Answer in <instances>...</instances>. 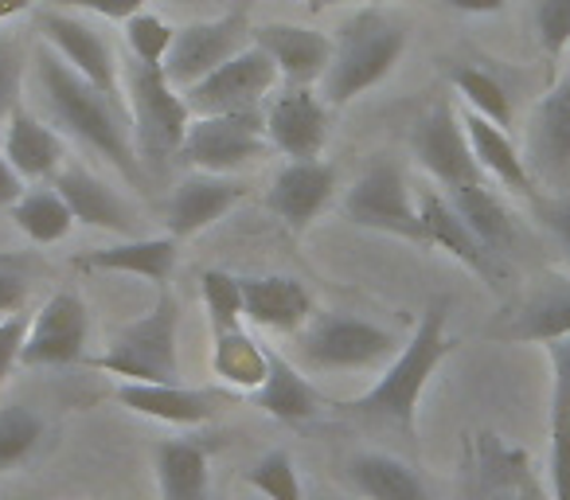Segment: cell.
<instances>
[{"mask_svg":"<svg viewBox=\"0 0 570 500\" xmlns=\"http://www.w3.org/2000/svg\"><path fill=\"white\" fill-rule=\"evenodd\" d=\"M32 59H36V87H40V98L51 118L71 137H79L87 149H95L102 160H110L121 173V180H129L134 188H145L149 173H145L141 157H137L134 118L121 106V98L106 95L102 87L82 79L51 43H40L32 51Z\"/></svg>","mask_w":570,"mask_h":500,"instance_id":"1","label":"cell"},{"mask_svg":"<svg viewBox=\"0 0 570 500\" xmlns=\"http://www.w3.org/2000/svg\"><path fill=\"white\" fill-rule=\"evenodd\" d=\"M445 325H450V297H438V302L426 305L414 336L399 349V356L387 364L380 383L367 395L344 403L341 411L352 414L356 422L387 427L403 438L419 434V399L426 391L430 375L438 372V364L453 352V336L445 333Z\"/></svg>","mask_w":570,"mask_h":500,"instance_id":"2","label":"cell"},{"mask_svg":"<svg viewBox=\"0 0 570 500\" xmlns=\"http://www.w3.org/2000/svg\"><path fill=\"white\" fill-rule=\"evenodd\" d=\"M406 51V24L380 9H364L336 36L333 63L321 79V98L328 106L356 102L364 90L383 82Z\"/></svg>","mask_w":570,"mask_h":500,"instance_id":"3","label":"cell"},{"mask_svg":"<svg viewBox=\"0 0 570 500\" xmlns=\"http://www.w3.org/2000/svg\"><path fill=\"white\" fill-rule=\"evenodd\" d=\"M126 90H129V118H134V145L145 173L165 176L168 165L180 157V145L188 137L191 110L180 90L168 82L160 63H141L129 56L126 63Z\"/></svg>","mask_w":570,"mask_h":500,"instance_id":"4","label":"cell"},{"mask_svg":"<svg viewBox=\"0 0 570 500\" xmlns=\"http://www.w3.org/2000/svg\"><path fill=\"white\" fill-rule=\"evenodd\" d=\"M180 302L160 286V297L141 321L126 325L90 364L126 383H180Z\"/></svg>","mask_w":570,"mask_h":500,"instance_id":"5","label":"cell"},{"mask_svg":"<svg viewBox=\"0 0 570 500\" xmlns=\"http://www.w3.org/2000/svg\"><path fill=\"white\" fill-rule=\"evenodd\" d=\"M399 356L395 333L348 313H321L297 333V360L313 372H364Z\"/></svg>","mask_w":570,"mask_h":500,"instance_id":"6","label":"cell"},{"mask_svg":"<svg viewBox=\"0 0 570 500\" xmlns=\"http://www.w3.org/2000/svg\"><path fill=\"white\" fill-rule=\"evenodd\" d=\"M344 215L356 227L383 231V235L406 238L426 246V231L419 219V199L411 196L406 173L395 157H380L356 176V184L344 196Z\"/></svg>","mask_w":570,"mask_h":500,"instance_id":"7","label":"cell"},{"mask_svg":"<svg viewBox=\"0 0 570 500\" xmlns=\"http://www.w3.org/2000/svg\"><path fill=\"white\" fill-rule=\"evenodd\" d=\"M269 149L274 145L266 137V114H212V118H191L176 160L199 168V173L227 176L250 160H262Z\"/></svg>","mask_w":570,"mask_h":500,"instance_id":"8","label":"cell"},{"mask_svg":"<svg viewBox=\"0 0 570 500\" xmlns=\"http://www.w3.org/2000/svg\"><path fill=\"white\" fill-rule=\"evenodd\" d=\"M254 43V24L246 17V9H230L219 20H196V24L176 28V40L165 56V75L176 90L196 87L199 79L223 67L227 59H235L243 48Z\"/></svg>","mask_w":570,"mask_h":500,"instance_id":"9","label":"cell"},{"mask_svg":"<svg viewBox=\"0 0 570 500\" xmlns=\"http://www.w3.org/2000/svg\"><path fill=\"white\" fill-rule=\"evenodd\" d=\"M277 63L258 48H243L235 59H227L223 67H215L207 79H199L196 87L184 90L191 118H212V114H250L269 98V90L277 87Z\"/></svg>","mask_w":570,"mask_h":500,"instance_id":"10","label":"cell"},{"mask_svg":"<svg viewBox=\"0 0 570 500\" xmlns=\"http://www.w3.org/2000/svg\"><path fill=\"white\" fill-rule=\"evenodd\" d=\"M411 149H414V157H419V165L445 188V196L461 188H473V184H484V173L473 157V145H469L465 121L453 114L450 98H438V102L414 121Z\"/></svg>","mask_w":570,"mask_h":500,"instance_id":"11","label":"cell"},{"mask_svg":"<svg viewBox=\"0 0 570 500\" xmlns=\"http://www.w3.org/2000/svg\"><path fill=\"white\" fill-rule=\"evenodd\" d=\"M484 336L500 344H551L570 336V274H539Z\"/></svg>","mask_w":570,"mask_h":500,"instance_id":"12","label":"cell"},{"mask_svg":"<svg viewBox=\"0 0 570 500\" xmlns=\"http://www.w3.org/2000/svg\"><path fill=\"white\" fill-rule=\"evenodd\" d=\"M528 168L539 188H570V71L539 98L528 126Z\"/></svg>","mask_w":570,"mask_h":500,"instance_id":"13","label":"cell"},{"mask_svg":"<svg viewBox=\"0 0 570 500\" xmlns=\"http://www.w3.org/2000/svg\"><path fill=\"white\" fill-rule=\"evenodd\" d=\"M87 336H90V310L79 294L63 290V294L48 297L40 313H36L32 329H28L20 364L28 367H59L75 364L87 356Z\"/></svg>","mask_w":570,"mask_h":500,"instance_id":"14","label":"cell"},{"mask_svg":"<svg viewBox=\"0 0 570 500\" xmlns=\"http://www.w3.org/2000/svg\"><path fill=\"white\" fill-rule=\"evenodd\" d=\"M266 137L282 157L317 160L328 141V102L313 87H282L266 110Z\"/></svg>","mask_w":570,"mask_h":500,"instance_id":"15","label":"cell"},{"mask_svg":"<svg viewBox=\"0 0 570 500\" xmlns=\"http://www.w3.org/2000/svg\"><path fill=\"white\" fill-rule=\"evenodd\" d=\"M40 28V40L51 43L82 79H90L95 87H102L106 95L121 98V82H118V63H114V51L102 36L95 32V24L82 17H75L71 9H43L36 17Z\"/></svg>","mask_w":570,"mask_h":500,"instance_id":"16","label":"cell"},{"mask_svg":"<svg viewBox=\"0 0 570 500\" xmlns=\"http://www.w3.org/2000/svg\"><path fill=\"white\" fill-rule=\"evenodd\" d=\"M419 219H422V231H426V246H438V251L453 255L465 271H473L476 278H484L489 286H500V278H504L500 255H492L489 246L473 235V227L461 219V212L450 204V196L419 192Z\"/></svg>","mask_w":570,"mask_h":500,"instance_id":"17","label":"cell"},{"mask_svg":"<svg viewBox=\"0 0 570 500\" xmlns=\"http://www.w3.org/2000/svg\"><path fill=\"white\" fill-rule=\"evenodd\" d=\"M254 43L277 63L285 87H313L325 79L333 63L336 40L305 24H262L254 28Z\"/></svg>","mask_w":570,"mask_h":500,"instance_id":"18","label":"cell"},{"mask_svg":"<svg viewBox=\"0 0 570 500\" xmlns=\"http://www.w3.org/2000/svg\"><path fill=\"white\" fill-rule=\"evenodd\" d=\"M336 192V168L328 160H289V165L277 173L274 188L266 196V207L285 219L289 231H305L325 204L333 199Z\"/></svg>","mask_w":570,"mask_h":500,"instance_id":"19","label":"cell"},{"mask_svg":"<svg viewBox=\"0 0 570 500\" xmlns=\"http://www.w3.org/2000/svg\"><path fill=\"white\" fill-rule=\"evenodd\" d=\"M51 188L67 199L75 223H87V227L110 231V235H121V238H137V219H134V212H129V204L102 180V176L90 173V168L63 165L56 173V180H51Z\"/></svg>","mask_w":570,"mask_h":500,"instance_id":"20","label":"cell"},{"mask_svg":"<svg viewBox=\"0 0 570 500\" xmlns=\"http://www.w3.org/2000/svg\"><path fill=\"white\" fill-rule=\"evenodd\" d=\"M243 184L219 173L184 176L176 184L173 199H168V231H173V238H188L196 231L212 227L215 219H223L243 199Z\"/></svg>","mask_w":570,"mask_h":500,"instance_id":"21","label":"cell"},{"mask_svg":"<svg viewBox=\"0 0 570 500\" xmlns=\"http://www.w3.org/2000/svg\"><path fill=\"white\" fill-rule=\"evenodd\" d=\"M118 403L134 414L173 422V427H204L219 411V399L212 391L184 388V383H121Z\"/></svg>","mask_w":570,"mask_h":500,"instance_id":"22","label":"cell"},{"mask_svg":"<svg viewBox=\"0 0 570 500\" xmlns=\"http://www.w3.org/2000/svg\"><path fill=\"white\" fill-rule=\"evenodd\" d=\"M4 157L12 160L24 180H56V173L67 160V145L63 137L51 126H43L24 102L12 110V118L4 121Z\"/></svg>","mask_w":570,"mask_h":500,"instance_id":"23","label":"cell"},{"mask_svg":"<svg viewBox=\"0 0 570 500\" xmlns=\"http://www.w3.org/2000/svg\"><path fill=\"white\" fill-rule=\"evenodd\" d=\"M243 313L274 333H302L313 321V297L294 278H243Z\"/></svg>","mask_w":570,"mask_h":500,"instance_id":"24","label":"cell"},{"mask_svg":"<svg viewBox=\"0 0 570 500\" xmlns=\"http://www.w3.org/2000/svg\"><path fill=\"white\" fill-rule=\"evenodd\" d=\"M465 134H469V145H473V157L476 165H481V173H489L497 184H504L508 192H515V196H539V184L535 176H531L528 160H523V153L512 145V137H508L504 126H497V121L481 118V114L465 110Z\"/></svg>","mask_w":570,"mask_h":500,"instance_id":"25","label":"cell"},{"mask_svg":"<svg viewBox=\"0 0 570 500\" xmlns=\"http://www.w3.org/2000/svg\"><path fill=\"white\" fill-rule=\"evenodd\" d=\"M79 271H110V274H137L145 282L168 286L176 266V238H121L118 246L106 251H90V255L75 258Z\"/></svg>","mask_w":570,"mask_h":500,"instance_id":"26","label":"cell"},{"mask_svg":"<svg viewBox=\"0 0 570 500\" xmlns=\"http://www.w3.org/2000/svg\"><path fill=\"white\" fill-rule=\"evenodd\" d=\"M344 477L364 500H434L419 469L395 453H356L344 465Z\"/></svg>","mask_w":570,"mask_h":500,"instance_id":"27","label":"cell"},{"mask_svg":"<svg viewBox=\"0 0 570 500\" xmlns=\"http://www.w3.org/2000/svg\"><path fill=\"white\" fill-rule=\"evenodd\" d=\"M254 403L282 422H305L313 414H321V395L313 391V383L277 352H269L266 383L254 391Z\"/></svg>","mask_w":570,"mask_h":500,"instance_id":"28","label":"cell"},{"mask_svg":"<svg viewBox=\"0 0 570 500\" xmlns=\"http://www.w3.org/2000/svg\"><path fill=\"white\" fill-rule=\"evenodd\" d=\"M165 500H207V450L191 438H165L153 450Z\"/></svg>","mask_w":570,"mask_h":500,"instance_id":"29","label":"cell"},{"mask_svg":"<svg viewBox=\"0 0 570 500\" xmlns=\"http://www.w3.org/2000/svg\"><path fill=\"white\" fill-rule=\"evenodd\" d=\"M450 204L461 212V219L473 227V235L489 246L492 255L504 258L515 246V223L508 215V207L500 204V196L489 184H473V188L450 192Z\"/></svg>","mask_w":570,"mask_h":500,"instance_id":"30","label":"cell"},{"mask_svg":"<svg viewBox=\"0 0 570 500\" xmlns=\"http://www.w3.org/2000/svg\"><path fill=\"white\" fill-rule=\"evenodd\" d=\"M212 367L219 380L235 383L243 391H258L269 372V352L254 344L243 329H230V333H215Z\"/></svg>","mask_w":570,"mask_h":500,"instance_id":"31","label":"cell"},{"mask_svg":"<svg viewBox=\"0 0 570 500\" xmlns=\"http://www.w3.org/2000/svg\"><path fill=\"white\" fill-rule=\"evenodd\" d=\"M12 223H17L32 243L48 246L71 235L75 215L56 188H40V192H24V196L12 204Z\"/></svg>","mask_w":570,"mask_h":500,"instance_id":"32","label":"cell"},{"mask_svg":"<svg viewBox=\"0 0 570 500\" xmlns=\"http://www.w3.org/2000/svg\"><path fill=\"white\" fill-rule=\"evenodd\" d=\"M450 82H453V90L465 98L473 114L497 121V126H512V102H508V90L500 87L489 71H481V67H453Z\"/></svg>","mask_w":570,"mask_h":500,"instance_id":"33","label":"cell"},{"mask_svg":"<svg viewBox=\"0 0 570 500\" xmlns=\"http://www.w3.org/2000/svg\"><path fill=\"white\" fill-rule=\"evenodd\" d=\"M40 434H43V422L32 406H20V403L0 406V473L17 469L36 450Z\"/></svg>","mask_w":570,"mask_h":500,"instance_id":"34","label":"cell"},{"mask_svg":"<svg viewBox=\"0 0 570 500\" xmlns=\"http://www.w3.org/2000/svg\"><path fill=\"white\" fill-rule=\"evenodd\" d=\"M199 290H204V305L212 313V329L215 333H230V329H243L238 321L243 313V278L227 271H204L199 278Z\"/></svg>","mask_w":570,"mask_h":500,"instance_id":"35","label":"cell"},{"mask_svg":"<svg viewBox=\"0 0 570 500\" xmlns=\"http://www.w3.org/2000/svg\"><path fill=\"white\" fill-rule=\"evenodd\" d=\"M246 484L258 489L266 500H302V481H297V469L285 450H269L266 458L246 473Z\"/></svg>","mask_w":570,"mask_h":500,"instance_id":"36","label":"cell"},{"mask_svg":"<svg viewBox=\"0 0 570 500\" xmlns=\"http://www.w3.org/2000/svg\"><path fill=\"white\" fill-rule=\"evenodd\" d=\"M24 67H28V43L17 32H0V126L12 118L24 95Z\"/></svg>","mask_w":570,"mask_h":500,"instance_id":"37","label":"cell"},{"mask_svg":"<svg viewBox=\"0 0 570 500\" xmlns=\"http://www.w3.org/2000/svg\"><path fill=\"white\" fill-rule=\"evenodd\" d=\"M173 40H176V28H168L157 12H137V17L126 20L129 56L141 59V63H165Z\"/></svg>","mask_w":570,"mask_h":500,"instance_id":"38","label":"cell"},{"mask_svg":"<svg viewBox=\"0 0 570 500\" xmlns=\"http://www.w3.org/2000/svg\"><path fill=\"white\" fill-rule=\"evenodd\" d=\"M531 215L539 227L551 235V243L559 246V255L570 266V188L547 192V196H531Z\"/></svg>","mask_w":570,"mask_h":500,"instance_id":"39","label":"cell"},{"mask_svg":"<svg viewBox=\"0 0 570 500\" xmlns=\"http://www.w3.org/2000/svg\"><path fill=\"white\" fill-rule=\"evenodd\" d=\"M535 36L551 59L570 51V0H535Z\"/></svg>","mask_w":570,"mask_h":500,"instance_id":"40","label":"cell"},{"mask_svg":"<svg viewBox=\"0 0 570 500\" xmlns=\"http://www.w3.org/2000/svg\"><path fill=\"white\" fill-rule=\"evenodd\" d=\"M551 360V422L570 419V336L543 344Z\"/></svg>","mask_w":570,"mask_h":500,"instance_id":"41","label":"cell"},{"mask_svg":"<svg viewBox=\"0 0 570 500\" xmlns=\"http://www.w3.org/2000/svg\"><path fill=\"white\" fill-rule=\"evenodd\" d=\"M28 297V263L17 255H0V313H20Z\"/></svg>","mask_w":570,"mask_h":500,"instance_id":"42","label":"cell"},{"mask_svg":"<svg viewBox=\"0 0 570 500\" xmlns=\"http://www.w3.org/2000/svg\"><path fill=\"white\" fill-rule=\"evenodd\" d=\"M28 329H32V321H28V313H9V317H0V388H4V380H9L12 364L20 360V352H24V341H28Z\"/></svg>","mask_w":570,"mask_h":500,"instance_id":"43","label":"cell"},{"mask_svg":"<svg viewBox=\"0 0 570 500\" xmlns=\"http://www.w3.org/2000/svg\"><path fill=\"white\" fill-rule=\"evenodd\" d=\"M551 492L570 500V419L551 422Z\"/></svg>","mask_w":570,"mask_h":500,"instance_id":"44","label":"cell"},{"mask_svg":"<svg viewBox=\"0 0 570 500\" xmlns=\"http://www.w3.org/2000/svg\"><path fill=\"white\" fill-rule=\"evenodd\" d=\"M149 0H56V9H79V12H95L106 20H129L137 12H145Z\"/></svg>","mask_w":570,"mask_h":500,"instance_id":"45","label":"cell"},{"mask_svg":"<svg viewBox=\"0 0 570 500\" xmlns=\"http://www.w3.org/2000/svg\"><path fill=\"white\" fill-rule=\"evenodd\" d=\"M24 196V176L12 168V160L4 157V145H0V207H12Z\"/></svg>","mask_w":570,"mask_h":500,"instance_id":"46","label":"cell"},{"mask_svg":"<svg viewBox=\"0 0 570 500\" xmlns=\"http://www.w3.org/2000/svg\"><path fill=\"white\" fill-rule=\"evenodd\" d=\"M453 12H469V17H489V12H500L508 0H445Z\"/></svg>","mask_w":570,"mask_h":500,"instance_id":"47","label":"cell"},{"mask_svg":"<svg viewBox=\"0 0 570 500\" xmlns=\"http://www.w3.org/2000/svg\"><path fill=\"white\" fill-rule=\"evenodd\" d=\"M24 9H32V0H0V24L12 17H20Z\"/></svg>","mask_w":570,"mask_h":500,"instance_id":"48","label":"cell"},{"mask_svg":"<svg viewBox=\"0 0 570 500\" xmlns=\"http://www.w3.org/2000/svg\"><path fill=\"white\" fill-rule=\"evenodd\" d=\"M328 4H360V0H313V9H328Z\"/></svg>","mask_w":570,"mask_h":500,"instance_id":"49","label":"cell"}]
</instances>
